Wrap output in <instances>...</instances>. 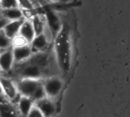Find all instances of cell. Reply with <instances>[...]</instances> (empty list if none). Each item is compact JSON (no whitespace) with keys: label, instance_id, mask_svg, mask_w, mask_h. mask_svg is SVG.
I'll return each mask as SVG.
<instances>
[{"label":"cell","instance_id":"cell-26","mask_svg":"<svg viewBox=\"0 0 130 117\" xmlns=\"http://www.w3.org/2000/svg\"><path fill=\"white\" fill-rule=\"evenodd\" d=\"M3 51V50H2V49H0V53H1V52H2Z\"/></svg>","mask_w":130,"mask_h":117},{"label":"cell","instance_id":"cell-4","mask_svg":"<svg viewBox=\"0 0 130 117\" xmlns=\"http://www.w3.org/2000/svg\"><path fill=\"white\" fill-rule=\"evenodd\" d=\"M42 7L44 8V16L46 19L47 27L52 35L53 41H54V39L55 38V37L61 29L63 22L60 18L59 15L57 14V11L46 8L44 6Z\"/></svg>","mask_w":130,"mask_h":117},{"label":"cell","instance_id":"cell-24","mask_svg":"<svg viewBox=\"0 0 130 117\" xmlns=\"http://www.w3.org/2000/svg\"><path fill=\"white\" fill-rule=\"evenodd\" d=\"M32 1H33V2H35V3H36V4H37V5H38V6H40V5H39V4H38V3H37L36 1H35V0H32Z\"/></svg>","mask_w":130,"mask_h":117},{"label":"cell","instance_id":"cell-5","mask_svg":"<svg viewBox=\"0 0 130 117\" xmlns=\"http://www.w3.org/2000/svg\"><path fill=\"white\" fill-rule=\"evenodd\" d=\"M0 83H1L5 96L10 101L15 100L20 95L15 78L7 74H0Z\"/></svg>","mask_w":130,"mask_h":117},{"label":"cell","instance_id":"cell-23","mask_svg":"<svg viewBox=\"0 0 130 117\" xmlns=\"http://www.w3.org/2000/svg\"><path fill=\"white\" fill-rule=\"evenodd\" d=\"M0 96H5V94H4L3 87H2V85H1V83H0Z\"/></svg>","mask_w":130,"mask_h":117},{"label":"cell","instance_id":"cell-6","mask_svg":"<svg viewBox=\"0 0 130 117\" xmlns=\"http://www.w3.org/2000/svg\"><path fill=\"white\" fill-rule=\"evenodd\" d=\"M15 64L13 48L10 47L3 50L0 53V68L4 74H9Z\"/></svg>","mask_w":130,"mask_h":117},{"label":"cell","instance_id":"cell-17","mask_svg":"<svg viewBox=\"0 0 130 117\" xmlns=\"http://www.w3.org/2000/svg\"><path fill=\"white\" fill-rule=\"evenodd\" d=\"M44 97H47V95H46V93H45V90H44V88L43 86V82H42V83L37 88V90L34 93L31 98L35 101H38V100L41 99Z\"/></svg>","mask_w":130,"mask_h":117},{"label":"cell","instance_id":"cell-20","mask_svg":"<svg viewBox=\"0 0 130 117\" xmlns=\"http://www.w3.org/2000/svg\"><path fill=\"white\" fill-rule=\"evenodd\" d=\"M28 116L29 117H43L44 115L41 112V110L40 109V108L35 104H34V106L31 107L30 112H29V114H28Z\"/></svg>","mask_w":130,"mask_h":117},{"label":"cell","instance_id":"cell-7","mask_svg":"<svg viewBox=\"0 0 130 117\" xmlns=\"http://www.w3.org/2000/svg\"><path fill=\"white\" fill-rule=\"evenodd\" d=\"M35 104L40 108L44 116H52L58 112L57 103L48 97L35 101Z\"/></svg>","mask_w":130,"mask_h":117},{"label":"cell","instance_id":"cell-10","mask_svg":"<svg viewBox=\"0 0 130 117\" xmlns=\"http://www.w3.org/2000/svg\"><path fill=\"white\" fill-rule=\"evenodd\" d=\"M12 48H13L15 64H20L27 61L33 54L31 44L22 46V47H12Z\"/></svg>","mask_w":130,"mask_h":117},{"label":"cell","instance_id":"cell-11","mask_svg":"<svg viewBox=\"0 0 130 117\" xmlns=\"http://www.w3.org/2000/svg\"><path fill=\"white\" fill-rule=\"evenodd\" d=\"M35 101L30 96L21 95L16 106L18 107L21 116H28L31 107L34 106Z\"/></svg>","mask_w":130,"mask_h":117},{"label":"cell","instance_id":"cell-22","mask_svg":"<svg viewBox=\"0 0 130 117\" xmlns=\"http://www.w3.org/2000/svg\"><path fill=\"white\" fill-rule=\"evenodd\" d=\"M48 3H65L66 0H47Z\"/></svg>","mask_w":130,"mask_h":117},{"label":"cell","instance_id":"cell-18","mask_svg":"<svg viewBox=\"0 0 130 117\" xmlns=\"http://www.w3.org/2000/svg\"><path fill=\"white\" fill-rule=\"evenodd\" d=\"M15 7H19L18 0H1L0 1L1 9H10Z\"/></svg>","mask_w":130,"mask_h":117},{"label":"cell","instance_id":"cell-19","mask_svg":"<svg viewBox=\"0 0 130 117\" xmlns=\"http://www.w3.org/2000/svg\"><path fill=\"white\" fill-rule=\"evenodd\" d=\"M19 7L21 9H33L38 6L32 0H18Z\"/></svg>","mask_w":130,"mask_h":117},{"label":"cell","instance_id":"cell-3","mask_svg":"<svg viewBox=\"0 0 130 117\" xmlns=\"http://www.w3.org/2000/svg\"><path fill=\"white\" fill-rule=\"evenodd\" d=\"M19 93L21 95L32 97L37 88L42 83L43 79L34 78H18L15 79Z\"/></svg>","mask_w":130,"mask_h":117},{"label":"cell","instance_id":"cell-27","mask_svg":"<svg viewBox=\"0 0 130 117\" xmlns=\"http://www.w3.org/2000/svg\"><path fill=\"white\" fill-rule=\"evenodd\" d=\"M0 1H1V0H0Z\"/></svg>","mask_w":130,"mask_h":117},{"label":"cell","instance_id":"cell-14","mask_svg":"<svg viewBox=\"0 0 130 117\" xmlns=\"http://www.w3.org/2000/svg\"><path fill=\"white\" fill-rule=\"evenodd\" d=\"M24 20H25V19L9 21L5 25V27L3 28V29H4L5 32L6 33V35L11 38H12L14 36L18 35L19 33L21 26H22Z\"/></svg>","mask_w":130,"mask_h":117},{"label":"cell","instance_id":"cell-8","mask_svg":"<svg viewBox=\"0 0 130 117\" xmlns=\"http://www.w3.org/2000/svg\"><path fill=\"white\" fill-rule=\"evenodd\" d=\"M20 115L18 107L5 96H0V116L14 117Z\"/></svg>","mask_w":130,"mask_h":117},{"label":"cell","instance_id":"cell-25","mask_svg":"<svg viewBox=\"0 0 130 117\" xmlns=\"http://www.w3.org/2000/svg\"><path fill=\"white\" fill-rule=\"evenodd\" d=\"M3 71H2V69H1V68H0V74H3Z\"/></svg>","mask_w":130,"mask_h":117},{"label":"cell","instance_id":"cell-21","mask_svg":"<svg viewBox=\"0 0 130 117\" xmlns=\"http://www.w3.org/2000/svg\"><path fill=\"white\" fill-rule=\"evenodd\" d=\"M9 21L4 19V18H2V17H0V30H1L2 28H3L5 27V25L9 22Z\"/></svg>","mask_w":130,"mask_h":117},{"label":"cell","instance_id":"cell-12","mask_svg":"<svg viewBox=\"0 0 130 117\" xmlns=\"http://www.w3.org/2000/svg\"><path fill=\"white\" fill-rule=\"evenodd\" d=\"M0 17L4 18L9 21L25 19L23 17L22 9L19 7L10 8V9H1L0 8Z\"/></svg>","mask_w":130,"mask_h":117},{"label":"cell","instance_id":"cell-13","mask_svg":"<svg viewBox=\"0 0 130 117\" xmlns=\"http://www.w3.org/2000/svg\"><path fill=\"white\" fill-rule=\"evenodd\" d=\"M19 34H21L22 36H24L28 41V42L31 44V41L34 40L35 37V31L31 22V19H25L24 20L20 31H19Z\"/></svg>","mask_w":130,"mask_h":117},{"label":"cell","instance_id":"cell-15","mask_svg":"<svg viewBox=\"0 0 130 117\" xmlns=\"http://www.w3.org/2000/svg\"><path fill=\"white\" fill-rule=\"evenodd\" d=\"M10 47H12V38H9L5 32L4 29L2 28L0 30V49L5 50Z\"/></svg>","mask_w":130,"mask_h":117},{"label":"cell","instance_id":"cell-2","mask_svg":"<svg viewBox=\"0 0 130 117\" xmlns=\"http://www.w3.org/2000/svg\"><path fill=\"white\" fill-rule=\"evenodd\" d=\"M43 86L47 97L57 102L65 87L63 80L58 76H50L43 79Z\"/></svg>","mask_w":130,"mask_h":117},{"label":"cell","instance_id":"cell-1","mask_svg":"<svg viewBox=\"0 0 130 117\" xmlns=\"http://www.w3.org/2000/svg\"><path fill=\"white\" fill-rule=\"evenodd\" d=\"M75 28L69 22H63L62 27L53 41L57 67L63 75L72 71L76 57Z\"/></svg>","mask_w":130,"mask_h":117},{"label":"cell","instance_id":"cell-16","mask_svg":"<svg viewBox=\"0 0 130 117\" xmlns=\"http://www.w3.org/2000/svg\"><path fill=\"white\" fill-rule=\"evenodd\" d=\"M27 44H30V43L24 36H22L19 33L12 38V47H22V46H25Z\"/></svg>","mask_w":130,"mask_h":117},{"label":"cell","instance_id":"cell-9","mask_svg":"<svg viewBox=\"0 0 130 117\" xmlns=\"http://www.w3.org/2000/svg\"><path fill=\"white\" fill-rule=\"evenodd\" d=\"M51 43H53L52 40L48 38V35L45 32H43L35 37L34 40L31 43V46L33 53H35L38 51H47Z\"/></svg>","mask_w":130,"mask_h":117}]
</instances>
